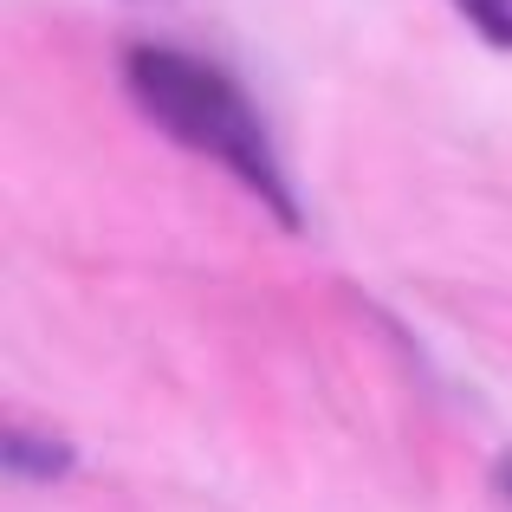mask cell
Returning a JSON list of instances; mask_svg holds the SVG:
<instances>
[{"label": "cell", "mask_w": 512, "mask_h": 512, "mask_svg": "<svg viewBox=\"0 0 512 512\" xmlns=\"http://www.w3.org/2000/svg\"><path fill=\"white\" fill-rule=\"evenodd\" d=\"M124 78H130V98H137L175 143L214 156L240 188H253V195L279 214V227H299V201H292V182H286V169H279L273 137H266V124L253 117L247 91H240L221 65L195 59V52H175V46H130Z\"/></svg>", "instance_id": "obj_1"}, {"label": "cell", "mask_w": 512, "mask_h": 512, "mask_svg": "<svg viewBox=\"0 0 512 512\" xmlns=\"http://www.w3.org/2000/svg\"><path fill=\"white\" fill-rule=\"evenodd\" d=\"M493 480H500V493L512 500V454H500V474H493Z\"/></svg>", "instance_id": "obj_4"}, {"label": "cell", "mask_w": 512, "mask_h": 512, "mask_svg": "<svg viewBox=\"0 0 512 512\" xmlns=\"http://www.w3.org/2000/svg\"><path fill=\"white\" fill-rule=\"evenodd\" d=\"M7 467L26 480H52V474L72 467V448L65 441H33L26 428H7Z\"/></svg>", "instance_id": "obj_2"}, {"label": "cell", "mask_w": 512, "mask_h": 512, "mask_svg": "<svg viewBox=\"0 0 512 512\" xmlns=\"http://www.w3.org/2000/svg\"><path fill=\"white\" fill-rule=\"evenodd\" d=\"M454 7H461L467 20H474L480 33L493 39V46H506V52H512V0H454Z\"/></svg>", "instance_id": "obj_3"}]
</instances>
